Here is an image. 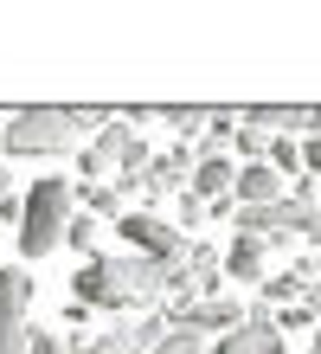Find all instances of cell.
I'll return each mask as SVG.
<instances>
[{"instance_id": "obj_1", "label": "cell", "mask_w": 321, "mask_h": 354, "mask_svg": "<svg viewBox=\"0 0 321 354\" xmlns=\"http://www.w3.org/2000/svg\"><path fill=\"white\" fill-rule=\"evenodd\" d=\"M174 283H186L180 264H155V258H135V252H97L71 277V303H84V309H135V303H155Z\"/></svg>"}, {"instance_id": "obj_2", "label": "cell", "mask_w": 321, "mask_h": 354, "mask_svg": "<svg viewBox=\"0 0 321 354\" xmlns=\"http://www.w3.org/2000/svg\"><path fill=\"white\" fill-rule=\"evenodd\" d=\"M71 213H77V187L71 180H32L26 206H19V258H46L64 245V232H71Z\"/></svg>"}, {"instance_id": "obj_3", "label": "cell", "mask_w": 321, "mask_h": 354, "mask_svg": "<svg viewBox=\"0 0 321 354\" xmlns=\"http://www.w3.org/2000/svg\"><path fill=\"white\" fill-rule=\"evenodd\" d=\"M77 110H52V103H32V110H13L7 116V136L0 149L19 155V161H46V155H64L77 142Z\"/></svg>"}, {"instance_id": "obj_4", "label": "cell", "mask_w": 321, "mask_h": 354, "mask_svg": "<svg viewBox=\"0 0 321 354\" xmlns=\"http://www.w3.org/2000/svg\"><path fill=\"white\" fill-rule=\"evenodd\" d=\"M116 232H122V252H135V258H155V264H180L186 258V232L174 219L148 213V206H128L116 219Z\"/></svg>"}, {"instance_id": "obj_5", "label": "cell", "mask_w": 321, "mask_h": 354, "mask_svg": "<svg viewBox=\"0 0 321 354\" xmlns=\"http://www.w3.org/2000/svg\"><path fill=\"white\" fill-rule=\"evenodd\" d=\"M26 303L32 277L19 264H0V354H26Z\"/></svg>"}, {"instance_id": "obj_6", "label": "cell", "mask_w": 321, "mask_h": 354, "mask_svg": "<svg viewBox=\"0 0 321 354\" xmlns=\"http://www.w3.org/2000/svg\"><path fill=\"white\" fill-rule=\"evenodd\" d=\"M167 316H142V322H116V328H103V335L84 348V354H155L167 342Z\"/></svg>"}, {"instance_id": "obj_7", "label": "cell", "mask_w": 321, "mask_h": 354, "mask_svg": "<svg viewBox=\"0 0 321 354\" xmlns=\"http://www.w3.org/2000/svg\"><path fill=\"white\" fill-rule=\"evenodd\" d=\"M212 354H283V328H276L270 303H257V309H251V316L231 328V335L212 348Z\"/></svg>"}, {"instance_id": "obj_8", "label": "cell", "mask_w": 321, "mask_h": 354, "mask_svg": "<svg viewBox=\"0 0 321 354\" xmlns=\"http://www.w3.org/2000/svg\"><path fill=\"white\" fill-rule=\"evenodd\" d=\"M276 200H289V180L270 161H244L238 180H231V206H276Z\"/></svg>"}, {"instance_id": "obj_9", "label": "cell", "mask_w": 321, "mask_h": 354, "mask_svg": "<svg viewBox=\"0 0 321 354\" xmlns=\"http://www.w3.org/2000/svg\"><path fill=\"white\" fill-rule=\"evenodd\" d=\"M231 180H238V161H225V155H193V174H186V194L193 200H212V206H225L231 200Z\"/></svg>"}, {"instance_id": "obj_10", "label": "cell", "mask_w": 321, "mask_h": 354, "mask_svg": "<svg viewBox=\"0 0 321 354\" xmlns=\"http://www.w3.org/2000/svg\"><path fill=\"white\" fill-rule=\"evenodd\" d=\"M264 258H270L264 239H231V245H225V270H231L238 283H264Z\"/></svg>"}, {"instance_id": "obj_11", "label": "cell", "mask_w": 321, "mask_h": 354, "mask_svg": "<svg viewBox=\"0 0 321 354\" xmlns=\"http://www.w3.org/2000/svg\"><path fill=\"white\" fill-rule=\"evenodd\" d=\"M64 245H77V252H90V258H97V245H103V219L71 213V232H64Z\"/></svg>"}, {"instance_id": "obj_12", "label": "cell", "mask_w": 321, "mask_h": 354, "mask_svg": "<svg viewBox=\"0 0 321 354\" xmlns=\"http://www.w3.org/2000/svg\"><path fill=\"white\" fill-rule=\"evenodd\" d=\"M84 206H90V219H103V213L122 219V194L116 187H84Z\"/></svg>"}, {"instance_id": "obj_13", "label": "cell", "mask_w": 321, "mask_h": 354, "mask_svg": "<svg viewBox=\"0 0 321 354\" xmlns=\"http://www.w3.org/2000/svg\"><path fill=\"white\" fill-rule=\"evenodd\" d=\"M238 149H244V161H264V155H270V136L251 129V122H238Z\"/></svg>"}, {"instance_id": "obj_14", "label": "cell", "mask_w": 321, "mask_h": 354, "mask_svg": "<svg viewBox=\"0 0 321 354\" xmlns=\"http://www.w3.org/2000/svg\"><path fill=\"white\" fill-rule=\"evenodd\" d=\"M161 116L174 122L180 136H206V116H212V110H161Z\"/></svg>"}, {"instance_id": "obj_15", "label": "cell", "mask_w": 321, "mask_h": 354, "mask_svg": "<svg viewBox=\"0 0 321 354\" xmlns=\"http://www.w3.org/2000/svg\"><path fill=\"white\" fill-rule=\"evenodd\" d=\"M26 354H71V342H58L52 328H26Z\"/></svg>"}, {"instance_id": "obj_16", "label": "cell", "mask_w": 321, "mask_h": 354, "mask_svg": "<svg viewBox=\"0 0 321 354\" xmlns=\"http://www.w3.org/2000/svg\"><path fill=\"white\" fill-rule=\"evenodd\" d=\"M180 225H206V206L193 200V194H180Z\"/></svg>"}, {"instance_id": "obj_17", "label": "cell", "mask_w": 321, "mask_h": 354, "mask_svg": "<svg viewBox=\"0 0 321 354\" xmlns=\"http://www.w3.org/2000/svg\"><path fill=\"white\" fill-rule=\"evenodd\" d=\"M302 174H321V136H309V149H302Z\"/></svg>"}, {"instance_id": "obj_18", "label": "cell", "mask_w": 321, "mask_h": 354, "mask_svg": "<svg viewBox=\"0 0 321 354\" xmlns=\"http://www.w3.org/2000/svg\"><path fill=\"white\" fill-rule=\"evenodd\" d=\"M0 200H19V187H13V174L0 168Z\"/></svg>"}, {"instance_id": "obj_19", "label": "cell", "mask_w": 321, "mask_h": 354, "mask_svg": "<svg viewBox=\"0 0 321 354\" xmlns=\"http://www.w3.org/2000/svg\"><path fill=\"white\" fill-rule=\"evenodd\" d=\"M309 187H315V206H321V174H315V180H309Z\"/></svg>"}, {"instance_id": "obj_20", "label": "cell", "mask_w": 321, "mask_h": 354, "mask_svg": "<svg viewBox=\"0 0 321 354\" xmlns=\"http://www.w3.org/2000/svg\"><path fill=\"white\" fill-rule=\"evenodd\" d=\"M309 264H315V283H321V258H309Z\"/></svg>"}, {"instance_id": "obj_21", "label": "cell", "mask_w": 321, "mask_h": 354, "mask_svg": "<svg viewBox=\"0 0 321 354\" xmlns=\"http://www.w3.org/2000/svg\"><path fill=\"white\" fill-rule=\"evenodd\" d=\"M0 136H7V116H0Z\"/></svg>"}, {"instance_id": "obj_22", "label": "cell", "mask_w": 321, "mask_h": 354, "mask_svg": "<svg viewBox=\"0 0 321 354\" xmlns=\"http://www.w3.org/2000/svg\"><path fill=\"white\" fill-rule=\"evenodd\" d=\"M315 354H321V335H315Z\"/></svg>"}]
</instances>
